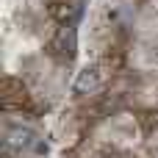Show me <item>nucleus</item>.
<instances>
[{
    "label": "nucleus",
    "instance_id": "obj_1",
    "mask_svg": "<svg viewBox=\"0 0 158 158\" xmlns=\"http://www.w3.org/2000/svg\"><path fill=\"white\" fill-rule=\"evenodd\" d=\"M50 53L61 56L64 61H72V56H75V31H72L69 25L58 28V33H56L53 42H50Z\"/></svg>",
    "mask_w": 158,
    "mask_h": 158
},
{
    "label": "nucleus",
    "instance_id": "obj_2",
    "mask_svg": "<svg viewBox=\"0 0 158 158\" xmlns=\"http://www.w3.org/2000/svg\"><path fill=\"white\" fill-rule=\"evenodd\" d=\"M100 83H103L100 67H97V64H94V67H83V69L78 72L75 83H72V92H75V94H92Z\"/></svg>",
    "mask_w": 158,
    "mask_h": 158
},
{
    "label": "nucleus",
    "instance_id": "obj_3",
    "mask_svg": "<svg viewBox=\"0 0 158 158\" xmlns=\"http://www.w3.org/2000/svg\"><path fill=\"white\" fill-rule=\"evenodd\" d=\"M3 158H11V156H8V153H6V156H3Z\"/></svg>",
    "mask_w": 158,
    "mask_h": 158
}]
</instances>
